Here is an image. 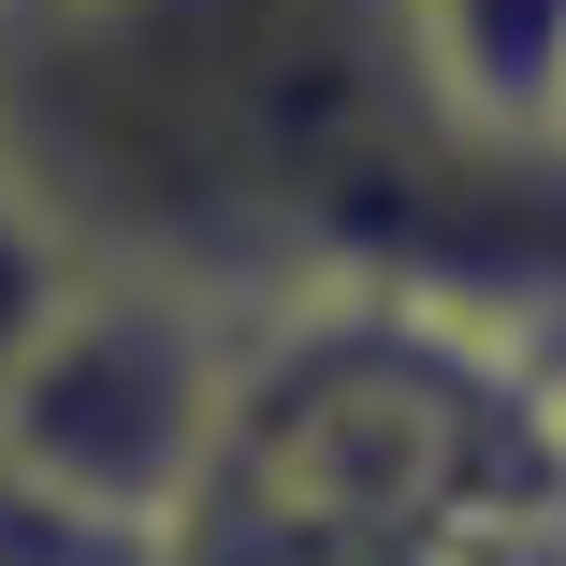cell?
<instances>
[{"label":"cell","instance_id":"obj_4","mask_svg":"<svg viewBox=\"0 0 566 566\" xmlns=\"http://www.w3.org/2000/svg\"><path fill=\"white\" fill-rule=\"evenodd\" d=\"M421 87L465 132L509 146H566V0H392Z\"/></svg>","mask_w":566,"mask_h":566},{"label":"cell","instance_id":"obj_3","mask_svg":"<svg viewBox=\"0 0 566 566\" xmlns=\"http://www.w3.org/2000/svg\"><path fill=\"white\" fill-rule=\"evenodd\" d=\"M248 334H262L248 305H203L175 276L59 262V291L30 305V334L0 349V465L73 494V509H117V523L175 537L218 421H233Z\"/></svg>","mask_w":566,"mask_h":566},{"label":"cell","instance_id":"obj_5","mask_svg":"<svg viewBox=\"0 0 566 566\" xmlns=\"http://www.w3.org/2000/svg\"><path fill=\"white\" fill-rule=\"evenodd\" d=\"M537 436H552V465H566V305L537 319Z\"/></svg>","mask_w":566,"mask_h":566},{"label":"cell","instance_id":"obj_1","mask_svg":"<svg viewBox=\"0 0 566 566\" xmlns=\"http://www.w3.org/2000/svg\"><path fill=\"white\" fill-rule=\"evenodd\" d=\"M0 175L59 262L203 305H566V146L465 132L392 0H0Z\"/></svg>","mask_w":566,"mask_h":566},{"label":"cell","instance_id":"obj_2","mask_svg":"<svg viewBox=\"0 0 566 566\" xmlns=\"http://www.w3.org/2000/svg\"><path fill=\"white\" fill-rule=\"evenodd\" d=\"M160 566H566L537 334L421 291L276 305Z\"/></svg>","mask_w":566,"mask_h":566}]
</instances>
